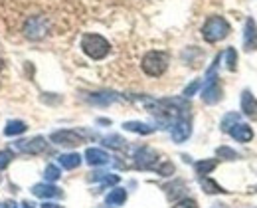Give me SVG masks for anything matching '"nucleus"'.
Instances as JSON below:
<instances>
[{"label":"nucleus","mask_w":257,"mask_h":208,"mask_svg":"<svg viewBox=\"0 0 257 208\" xmlns=\"http://www.w3.org/2000/svg\"><path fill=\"white\" fill-rule=\"evenodd\" d=\"M0 208H18V206H16V202H14V200H8V202H4Z\"/></svg>","instance_id":"33"},{"label":"nucleus","mask_w":257,"mask_h":208,"mask_svg":"<svg viewBox=\"0 0 257 208\" xmlns=\"http://www.w3.org/2000/svg\"><path fill=\"white\" fill-rule=\"evenodd\" d=\"M109 155L103 151V149H95V147H91V149H87L85 151V161H87V165H91V167H101V165H107L109 163Z\"/></svg>","instance_id":"13"},{"label":"nucleus","mask_w":257,"mask_h":208,"mask_svg":"<svg viewBox=\"0 0 257 208\" xmlns=\"http://www.w3.org/2000/svg\"><path fill=\"white\" fill-rule=\"evenodd\" d=\"M42 208H64V206H60V204H56V202H44Z\"/></svg>","instance_id":"32"},{"label":"nucleus","mask_w":257,"mask_h":208,"mask_svg":"<svg viewBox=\"0 0 257 208\" xmlns=\"http://www.w3.org/2000/svg\"><path fill=\"white\" fill-rule=\"evenodd\" d=\"M243 50L245 52L257 50V24L253 18H247L243 26Z\"/></svg>","instance_id":"10"},{"label":"nucleus","mask_w":257,"mask_h":208,"mask_svg":"<svg viewBox=\"0 0 257 208\" xmlns=\"http://www.w3.org/2000/svg\"><path fill=\"white\" fill-rule=\"evenodd\" d=\"M50 139L60 145V147H77L83 143V137L77 133V131H71V129H62V131H54Z\"/></svg>","instance_id":"7"},{"label":"nucleus","mask_w":257,"mask_h":208,"mask_svg":"<svg viewBox=\"0 0 257 208\" xmlns=\"http://www.w3.org/2000/svg\"><path fill=\"white\" fill-rule=\"evenodd\" d=\"M2 69H4V62H2V60H0V71H2Z\"/></svg>","instance_id":"35"},{"label":"nucleus","mask_w":257,"mask_h":208,"mask_svg":"<svg viewBox=\"0 0 257 208\" xmlns=\"http://www.w3.org/2000/svg\"><path fill=\"white\" fill-rule=\"evenodd\" d=\"M168 54L166 52H161V50H153V52H147L141 66H143V71L151 77H161L162 73L168 69Z\"/></svg>","instance_id":"2"},{"label":"nucleus","mask_w":257,"mask_h":208,"mask_svg":"<svg viewBox=\"0 0 257 208\" xmlns=\"http://www.w3.org/2000/svg\"><path fill=\"white\" fill-rule=\"evenodd\" d=\"M58 163L67 169V171H71V169H77L79 165H81V157L77 155V153H65V155H60L58 157Z\"/></svg>","instance_id":"18"},{"label":"nucleus","mask_w":257,"mask_h":208,"mask_svg":"<svg viewBox=\"0 0 257 208\" xmlns=\"http://www.w3.org/2000/svg\"><path fill=\"white\" fill-rule=\"evenodd\" d=\"M16 149H20L26 155H40L48 149V143L44 137H32L28 141H16Z\"/></svg>","instance_id":"9"},{"label":"nucleus","mask_w":257,"mask_h":208,"mask_svg":"<svg viewBox=\"0 0 257 208\" xmlns=\"http://www.w3.org/2000/svg\"><path fill=\"white\" fill-rule=\"evenodd\" d=\"M220 99H222V87L218 83V77H208V81L204 85V91H202V101L208 105H214Z\"/></svg>","instance_id":"8"},{"label":"nucleus","mask_w":257,"mask_h":208,"mask_svg":"<svg viewBox=\"0 0 257 208\" xmlns=\"http://www.w3.org/2000/svg\"><path fill=\"white\" fill-rule=\"evenodd\" d=\"M60 176H62V171H60V167H56V165H48V167L44 169V178H46V182H56Z\"/></svg>","instance_id":"25"},{"label":"nucleus","mask_w":257,"mask_h":208,"mask_svg":"<svg viewBox=\"0 0 257 208\" xmlns=\"http://www.w3.org/2000/svg\"><path fill=\"white\" fill-rule=\"evenodd\" d=\"M123 129L125 131H133V133H139V135H151L155 131V127L143 123V121H127L123 123Z\"/></svg>","instance_id":"17"},{"label":"nucleus","mask_w":257,"mask_h":208,"mask_svg":"<svg viewBox=\"0 0 257 208\" xmlns=\"http://www.w3.org/2000/svg\"><path fill=\"white\" fill-rule=\"evenodd\" d=\"M172 208H198V202L194 198H182V200H178Z\"/></svg>","instance_id":"31"},{"label":"nucleus","mask_w":257,"mask_h":208,"mask_svg":"<svg viewBox=\"0 0 257 208\" xmlns=\"http://www.w3.org/2000/svg\"><path fill=\"white\" fill-rule=\"evenodd\" d=\"M241 111L249 119H257V99L255 95L251 91H247V89L241 93Z\"/></svg>","instance_id":"14"},{"label":"nucleus","mask_w":257,"mask_h":208,"mask_svg":"<svg viewBox=\"0 0 257 208\" xmlns=\"http://www.w3.org/2000/svg\"><path fill=\"white\" fill-rule=\"evenodd\" d=\"M103 145H107V147H111V149H125L127 141L123 137H119V135H109V137L103 139Z\"/></svg>","instance_id":"24"},{"label":"nucleus","mask_w":257,"mask_h":208,"mask_svg":"<svg viewBox=\"0 0 257 208\" xmlns=\"http://www.w3.org/2000/svg\"><path fill=\"white\" fill-rule=\"evenodd\" d=\"M12 159H14V153L10 149H2L0 151V171L8 169V165L12 163Z\"/></svg>","instance_id":"27"},{"label":"nucleus","mask_w":257,"mask_h":208,"mask_svg":"<svg viewBox=\"0 0 257 208\" xmlns=\"http://www.w3.org/2000/svg\"><path fill=\"white\" fill-rule=\"evenodd\" d=\"M157 161H159V155L151 147H141L135 153V167L137 169H143V171L145 169H155L157 167Z\"/></svg>","instance_id":"5"},{"label":"nucleus","mask_w":257,"mask_h":208,"mask_svg":"<svg viewBox=\"0 0 257 208\" xmlns=\"http://www.w3.org/2000/svg\"><path fill=\"white\" fill-rule=\"evenodd\" d=\"M170 135H172V141L174 143H184L186 139L192 135V123L188 117H178L172 127H170Z\"/></svg>","instance_id":"6"},{"label":"nucleus","mask_w":257,"mask_h":208,"mask_svg":"<svg viewBox=\"0 0 257 208\" xmlns=\"http://www.w3.org/2000/svg\"><path fill=\"white\" fill-rule=\"evenodd\" d=\"M32 194L38 198H60L64 192H62V188H58L52 182H42V184H34Z\"/></svg>","instance_id":"11"},{"label":"nucleus","mask_w":257,"mask_h":208,"mask_svg":"<svg viewBox=\"0 0 257 208\" xmlns=\"http://www.w3.org/2000/svg\"><path fill=\"white\" fill-rule=\"evenodd\" d=\"M229 32H231V26H229V22L225 20L224 16H210L206 20V24L202 26V36L210 44L222 42L224 38H227Z\"/></svg>","instance_id":"1"},{"label":"nucleus","mask_w":257,"mask_h":208,"mask_svg":"<svg viewBox=\"0 0 257 208\" xmlns=\"http://www.w3.org/2000/svg\"><path fill=\"white\" fill-rule=\"evenodd\" d=\"M20 208H34V206L30 204V202H22V204H20Z\"/></svg>","instance_id":"34"},{"label":"nucleus","mask_w":257,"mask_h":208,"mask_svg":"<svg viewBox=\"0 0 257 208\" xmlns=\"http://www.w3.org/2000/svg\"><path fill=\"white\" fill-rule=\"evenodd\" d=\"M218 167V161L216 159H204V161H198L196 165H194V169H196V173L200 174V176H206V174H210L214 169Z\"/></svg>","instance_id":"20"},{"label":"nucleus","mask_w":257,"mask_h":208,"mask_svg":"<svg viewBox=\"0 0 257 208\" xmlns=\"http://www.w3.org/2000/svg\"><path fill=\"white\" fill-rule=\"evenodd\" d=\"M239 121V115H235V113H229V115H225L224 121H222V131L227 133V129L233 125V123H237Z\"/></svg>","instance_id":"29"},{"label":"nucleus","mask_w":257,"mask_h":208,"mask_svg":"<svg viewBox=\"0 0 257 208\" xmlns=\"http://www.w3.org/2000/svg\"><path fill=\"white\" fill-rule=\"evenodd\" d=\"M26 129H28V125H26L24 121H20V119H12V121H8L6 127H4V135H6V137H16V135L26 133Z\"/></svg>","instance_id":"15"},{"label":"nucleus","mask_w":257,"mask_h":208,"mask_svg":"<svg viewBox=\"0 0 257 208\" xmlns=\"http://www.w3.org/2000/svg\"><path fill=\"white\" fill-rule=\"evenodd\" d=\"M216 155H218L220 159H224V161H235V159H239V155H237L233 149H229V147H218Z\"/></svg>","instance_id":"26"},{"label":"nucleus","mask_w":257,"mask_h":208,"mask_svg":"<svg viewBox=\"0 0 257 208\" xmlns=\"http://www.w3.org/2000/svg\"><path fill=\"white\" fill-rule=\"evenodd\" d=\"M48 34V20L44 16H30L24 24V36L28 40H42Z\"/></svg>","instance_id":"4"},{"label":"nucleus","mask_w":257,"mask_h":208,"mask_svg":"<svg viewBox=\"0 0 257 208\" xmlns=\"http://www.w3.org/2000/svg\"><path fill=\"white\" fill-rule=\"evenodd\" d=\"M224 58H225V68L229 69V71H235V68H237V54H235V50L233 48H227L224 52Z\"/></svg>","instance_id":"23"},{"label":"nucleus","mask_w":257,"mask_h":208,"mask_svg":"<svg viewBox=\"0 0 257 208\" xmlns=\"http://www.w3.org/2000/svg\"><path fill=\"white\" fill-rule=\"evenodd\" d=\"M89 101L97 105H109L113 101H117V95H113V93H91Z\"/></svg>","instance_id":"21"},{"label":"nucleus","mask_w":257,"mask_h":208,"mask_svg":"<svg viewBox=\"0 0 257 208\" xmlns=\"http://www.w3.org/2000/svg\"><path fill=\"white\" fill-rule=\"evenodd\" d=\"M200 186L204 188V192H208V194H220V192H227L225 188H222L216 180H212V178H208V176H202L200 178Z\"/></svg>","instance_id":"19"},{"label":"nucleus","mask_w":257,"mask_h":208,"mask_svg":"<svg viewBox=\"0 0 257 208\" xmlns=\"http://www.w3.org/2000/svg\"><path fill=\"white\" fill-rule=\"evenodd\" d=\"M200 87H202V79H194L192 83H190V85H188V87L182 91V95H184L186 99H190V97H192V95L198 91V89H200Z\"/></svg>","instance_id":"28"},{"label":"nucleus","mask_w":257,"mask_h":208,"mask_svg":"<svg viewBox=\"0 0 257 208\" xmlns=\"http://www.w3.org/2000/svg\"><path fill=\"white\" fill-rule=\"evenodd\" d=\"M127 200V190L125 188H113L109 194H107V198H105V202H107V206H121L123 202Z\"/></svg>","instance_id":"16"},{"label":"nucleus","mask_w":257,"mask_h":208,"mask_svg":"<svg viewBox=\"0 0 257 208\" xmlns=\"http://www.w3.org/2000/svg\"><path fill=\"white\" fill-rule=\"evenodd\" d=\"M157 169V173L159 174H162V176H170V174L174 173V165L172 163H162V165H159V167H155Z\"/></svg>","instance_id":"30"},{"label":"nucleus","mask_w":257,"mask_h":208,"mask_svg":"<svg viewBox=\"0 0 257 208\" xmlns=\"http://www.w3.org/2000/svg\"><path fill=\"white\" fill-rule=\"evenodd\" d=\"M91 180H101L103 182V186H107V184H117L119 182V176L117 174H109V173H93L89 176Z\"/></svg>","instance_id":"22"},{"label":"nucleus","mask_w":257,"mask_h":208,"mask_svg":"<svg viewBox=\"0 0 257 208\" xmlns=\"http://www.w3.org/2000/svg\"><path fill=\"white\" fill-rule=\"evenodd\" d=\"M81 50L91 60H103L111 52V44L99 34H85L81 38Z\"/></svg>","instance_id":"3"},{"label":"nucleus","mask_w":257,"mask_h":208,"mask_svg":"<svg viewBox=\"0 0 257 208\" xmlns=\"http://www.w3.org/2000/svg\"><path fill=\"white\" fill-rule=\"evenodd\" d=\"M227 133L235 139V141H239V143H249V141L253 139V129H251L247 123H241V121L233 123V125L227 129Z\"/></svg>","instance_id":"12"}]
</instances>
